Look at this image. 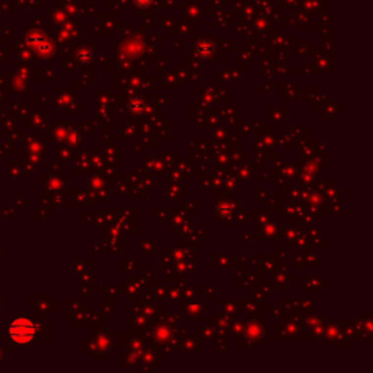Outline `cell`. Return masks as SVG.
Listing matches in <instances>:
<instances>
[{
	"label": "cell",
	"instance_id": "obj_2",
	"mask_svg": "<svg viewBox=\"0 0 373 373\" xmlns=\"http://www.w3.org/2000/svg\"><path fill=\"white\" fill-rule=\"evenodd\" d=\"M195 51H197V56H198V57L207 60V59H210V57L214 54V44H213L211 41H209V40H201V41L197 44Z\"/></svg>",
	"mask_w": 373,
	"mask_h": 373
},
{
	"label": "cell",
	"instance_id": "obj_3",
	"mask_svg": "<svg viewBox=\"0 0 373 373\" xmlns=\"http://www.w3.org/2000/svg\"><path fill=\"white\" fill-rule=\"evenodd\" d=\"M127 108H128V111L133 116H141V114H144L147 111V104H146L144 99H141L139 96H134V98H131L128 101Z\"/></svg>",
	"mask_w": 373,
	"mask_h": 373
},
{
	"label": "cell",
	"instance_id": "obj_5",
	"mask_svg": "<svg viewBox=\"0 0 373 373\" xmlns=\"http://www.w3.org/2000/svg\"><path fill=\"white\" fill-rule=\"evenodd\" d=\"M134 1V4L137 6V7H140V9H146V7H149L152 3H153V0H133Z\"/></svg>",
	"mask_w": 373,
	"mask_h": 373
},
{
	"label": "cell",
	"instance_id": "obj_4",
	"mask_svg": "<svg viewBox=\"0 0 373 373\" xmlns=\"http://www.w3.org/2000/svg\"><path fill=\"white\" fill-rule=\"evenodd\" d=\"M232 213H233V209H232V206H229V204H223V206H219V207H217V216H220V217L229 219V217L232 216Z\"/></svg>",
	"mask_w": 373,
	"mask_h": 373
},
{
	"label": "cell",
	"instance_id": "obj_1",
	"mask_svg": "<svg viewBox=\"0 0 373 373\" xmlns=\"http://www.w3.org/2000/svg\"><path fill=\"white\" fill-rule=\"evenodd\" d=\"M35 325L26 318H16L9 325V337L16 344H28L35 337Z\"/></svg>",
	"mask_w": 373,
	"mask_h": 373
}]
</instances>
